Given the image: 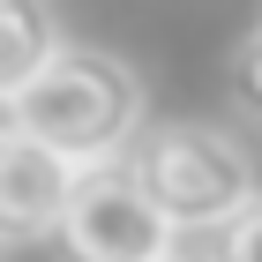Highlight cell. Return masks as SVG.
Instances as JSON below:
<instances>
[{
    "mask_svg": "<svg viewBox=\"0 0 262 262\" xmlns=\"http://www.w3.org/2000/svg\"><path fill=\"white\" fill-rule=\"evenodd\" d=\"M8 120L30 127V135H38L45 150H60L68 165H113L127 142H135V127H142V82L127 75L113 53L60 45V60L8 105Z\"/></svg>",
    "mask_w": 262,
    "mask_h": 262,
    "instance_id": "cell-1",
    "label": "cell"
},
{
    "mask_svg": "<svg viewBox=\"0 0 262 262\" xmlns=\"http://www.w3.org/2000/svg\"><path fill=\"white\" fill-rule=\"evenodd\" d=\"M158 262H187V255H180V247H172V255H158Z\"/></svg>",
    "mask_w": 262,
    "mask_h": 262,
    "instance_id": "cell-8",
    "label": "cell"
},
{
    "mask_svg": "<svg viewBox=\"0 0 262 262\" xmlns=\"http://www.w3.org/2000/svg\"><path fill=\"white\" fill-rule=\"evenodd\" d=\"M75 172L82 165L45 150L30 127L0 120V240H53L68 195H75Z\"/></svg>",
    "mask_w": 262,
    "mask_h": 262,
    "instance_id": "cell-4",
    "label": "cell"
},
{
    "mask_svg": "<svg viewBox=\"0 0 262 262\" xmlns=\"http://www.w3.org/2000/svg\"><path fill=\"white\" fill-rule=\"evenodd\" d=\"M217 262H262V195L217 232Z\"/></svg>",
    "mask_w": 262,
    "mask_h": 262,
    "instance_id": "cell-7",
    "label": "cell"
},
{
    "mask_svg": "<svg viewBox=\"0 0 262 262\" xmlns=\"http://www.w3.org/2000/svg\"><path fill=\"white\" fill-rule=\"evenodd\" d=\"M53 240L68 262H158V255H172V225L150 202V187L135 180V165L113 158V165L75 172V195H68Z\"/></svg>",
    "mask_w": 262,
    "mask_h": 262,
    "instance_id": "cell-3",
    "label": "cell"
},
{
    "mask_svg": "<svg viewBox=\"0 0 262 262\" xmlns=\"http://www.w3.org/2000/svg\"><path fill=\"white\" fill-rule=\"evenodd\" d=\"M127 165H135V180L150 187V202L165 210L172 232H225V225L262 195L255 158H247L232 135L195 127V120H172V127L135 135V158Z\"/></svg>",
    "mask_w": 262,
    "mask_h": 262,
    "instance_id": "cell-2",
    "label": "cell"
},
{
    "mask_svg": "<svg viewBox=\"0 0 262 262\" xmlns=\"http://www.w3.org/2000/svg\"><path fill=\"white\" fill-rule=\"evenodd\" d=\"M232 105H240L247 120H262V23L240 38V53H232Z\"/></svg>",
    "mask_w": 262,
    "mask_h": 262,
    "instance_id": "cell-6",
    "label": "cell"
},
{
    "mask_svg": "<svg viewBox=\"0 0 262 262\" xmlns=\"http://www.w3.org/2000/svg\"><path fill=\"white\" fill-rule=\"evenodd\" d=\"M60 60V30L38 0H0V113Z\"/></svg>",
    "mask_w": 262,
    "mask_h": 262,
    "instance_id": "cell-5",
    "label": "cell"
}]
</instances>
